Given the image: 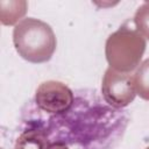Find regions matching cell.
I'll return each mask as SVG.
<instances>
[{
	"instance_id": "6da1fadb",
	"label": "cell",
	"mask_w": 149,
	"mask_h": 149,
	"mask_svg": "<svg viewBox=\"0 0 149 149\" xmlns=\"http://www.w3.org/2000/svg\"><path fill=\"white\" fill-rule=\"evenodd\" d=\"M21 121L47 148L114 149L126 133L129 113L108 102L97 88H77L70 91L69 104L55 112L30 101Z\"/></svg>"
}]
</instances>
